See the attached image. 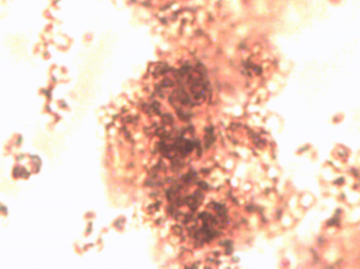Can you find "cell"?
<instances>
[{"mask_svg": "<svg viewBox=\"0 0 360 269\" xmlns=\"http://www.w3.org/2000/svg\"><path fill=\"white\" fill-rule=\"evenodd\" d=\"M137 1L139 4H145V6H153V8H167V6L179 4L180 1H184V0H137Z\"/></svg>", "mask_w": 360, "mask_h": 269, "instance_id": "1", "label": "cell"}]
</instances>
